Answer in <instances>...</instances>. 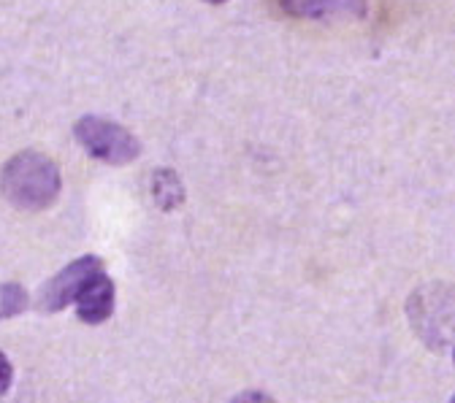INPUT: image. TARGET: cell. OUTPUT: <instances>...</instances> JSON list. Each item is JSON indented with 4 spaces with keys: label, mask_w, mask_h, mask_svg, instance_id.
Here are the masks:
<instances>
[{
    "label": "cell",
    "mask_w": 455,
    "mask_h": 403,
    "mask_svg": "<svg viewBox=\"0 0 455 403\" xmlns=\"http://www.w3.org/2000/svg\"><path fill=\"white\" fill-rule=\"evenodd\" d=\"M98 273H103V260L98 255H84L79 260H74L71 265H66L57 276H52L44 290L38 296V309L41 312H63L68 304L76 301V296L87 287L90 279H95Z\"/></svg>",
    "instance_id": "cell-4"
},
{
    "label": "cell",
    "mask_w": 455,
    "mask_h": 403,
    "mask_svg": "<svg viewBox=\"0 0 455 403\" xmlns=\"http://www.w3.org/2000/svg\"><path fill=\"white\" fill-rule=\"evenodd\" d=\"M206 4H214L217 6V4H225V0H206Z\"/></svg>",
    "instance_id": "cell-11"
},
{
    "label": "cell",
    "mask_w": 455,
    "mask_h": 403,
    "mask_svg": "<svg viewBox=\"0 0 455 403\" xmlns=\"http://www.w3.org/2000/svg\"><path fill=\"white\" fill-rule=\"evenodd\" d=\"M152 198H155V203L163 211L177 209L185 201V187H182L180 177L171 168L155 170V177H152Z\"/></svg>",
    "instance_id": "cell-7"
},
{
    "label": "cell",
    "mask_w": 455,
    "mask_h": 403,
    "mask_svg": "<svg viewBox=\"0 0 455 403\" xmlns=\"http://www.w3.org/2000/svg\"><path fill=\"white\" fill-rule=\"evenodd\" d=\"M76 314L87 325H100L114 314V281L106 273H98L87 281L84 290L76 296Z\"/></svg>",
    "instance_id": "cell-5"
},
{
    "label": "cell",
    "mask_w": 455,
    "mask_h": 403,
    "mask_svg": "<svg viewBox=\"0 0 455 403\" xmlns=\"http://www.w3.org/2000/svg\"><path fill=\"white\" fill-rule=\"evenodd\" d=\"M282 9L293 17H328V14H366V0H279Z\"/></svg>",
    "instance_id": "cell-6"
},
{
    "label": "cell",
    "mask_w": 455,
    "mask_h": 403,
    "mask_svg": "<svg viewBox=\"0 0 455 403\" xmlns=\"http://www.w3.org/2000/svg\"><path fill=\"white\" fill-rule=\"evenodd\" d=\"M74 133H76V141L84 146V152L90 157L111 162V165H128L141 152L139 138L128 128L111 122V120H103V117L79 120Z\"/></svg>",
    "instance_id": "cell-3"
},
{
    "label": "cell",
    "mask_w": 455,
    "mask_h": 403,
    "mask_svg": "<svg viewBox=\"0 0 455 403\" xmlns=\"http://www.w3.org/2000/svg\"><path fill=\"white\" fill-rule=\"evenodd\" d=\"M407 317L415 333L431 350L455 344V290L442 281H428L410 296Z\"/></svg>",
    "instance_id": "cell-2"
},
{
    "label": "cell",
    "mask_w": 455,
    "mask_h": 403,
    "mask_svg": "<svg viewBox=\"0 0 455 403\" xmlns=\"http://www.w3.org/2000/svg\"><path fill=\"white\" fill-rule=\"evenodd\" d=\"M0 193L22 211H44L60 195V168L41 152L25 149L0 170Z\"/></svg>",
    "instance_id": "cell-1"
},
{
    "label": "cell",
    "mask_w": 455,
    "mask_h": 403,
    "mask_svg": "<svg viewBox=\"0 0 455 403\" xmlns=\"http://www.w3.org/2000/svg\"><path fill=\"white\" fill-rule=\"evenodd\" d=\"M12 379H14V368H12L9 358L0 352V395H4L12 387Z\"/></svg>",
    "instance_id": "cell-9"
},
{
    "label": "cell",
    "mask_w": 455,
    "mask_h": 403,
    "mask_svg": "<svg viewBox=\"0 0 455 403\" xmlns=\"http://www.w3.org/2000/svg\"><path fill=\"white\" fill-rule=\"evenodd\" d=\"M450 403H455V395H452V400H450Z\"/></svg>",
    "instance_id": "cell-12"
},
{
    "label": "cell",
    "mask_w": 455,
    "mask_h": 403,
    "mask_svg": "<svg viewBox=\"0 0 455 403\" xmlns=\"http://www.w3.org/2000/svg\"><path fill=\"white\" fill-rule=\"evenodd\" d=\"M231 403H276L271 395H266V392H260V390H247V392H242V395H236Z\"/></svg>",
    "instance_id": "cell-10"
},
{
    "label": "cell",
    "mask_w": 455,
    "mask_h": 403,
    "mask_svg": "<svg viewBox=\"0 0 455 403\" xmlns=\"http://www.w3.org/2000/svg\"><path fill=\"white\" fill-rule=\"evenodd\" d=\"M28 304H30L28 290L20 281L0 284V320H12V317L22 314L28 309Z\"/></svg>",
    "instance_id": "cell-8"
}]
</instances>
